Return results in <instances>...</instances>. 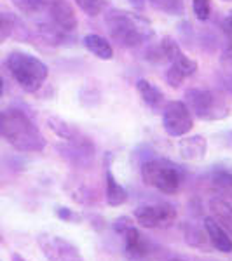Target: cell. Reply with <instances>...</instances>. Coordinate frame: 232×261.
<instances>
[{"instance_id":"52a82bcc","label":"cell","mask_w":232,"mask_h":261,"mask_svg":"<svg viewBox=\"0 0 232 261\" xmlns=\"http://www.w3.org/2000/svg\"><path fill=\"white\" fill-rule=\"evenodd\" d=\"M37 242L48 261H86L81 249L60 235H40Z\"/></svg>"},{"instance_id":"836d02e7","label":"cell","mask_w":232,"mask_h":261,"mask_svg":"<svg viewBox=\"0 0 232 261\" xmlns=\"http://www.w3.org/2000/svg\"><path fill=\"white\" fill-rule=\"evenodd\" d=\"M230 18H232V12H230Z\"/></svg>"},{"instance_id":"8fae6325","label":"cell","mask_w":232,"mask_h":261,"mask_svg":"<svg viewBox=\"0 0 232 261\" xmlns=\"http://www.w3.org/2000/svg\"><path fill=\"white\" fill-rule=\"evenodd\" d=\"M202 228H204L206 235H208L210 246H212L213 249L225 252V254L227 252H232V237L212 216L204 218V226H202Z\"/></svg>"},{"instance_id":"6da1fadb","label":"cell","mask_w":232,"mask_h":261,"mask_svg":"<svg viewBox=\"0 0 232 261\" xmlns=\"http://www.w3.org/2000/svg\"><path fill=\"white\" fill-rule=\"evenodd\" d=\"M0 136L19 151H42L45 148V140L37 129V125L19 110H9L4 113Z\"/></svg>"},{"instance_id":"277c9868","label":"cell","mask_w":232,"mask_h":261,"mask_svg":"<svg viewBox=\"0 0 232 261\" xmlns=\"http://www.w3.org/2000/svg\"><path fill=\"white\" fill-rule=\"evenodd\" d=\"M142 178L143 183L149 187L155 188L161 193L173 195L180 190L182 187L183 174L178 166H175L170 161H161V159H154V161H147L142 166Z\"/></svg>"},{"instance_id":"d4e9b609","label":"cell","mask_w":232,"mask_h":261,"mask_svg":"<svg viewBox=\"0 0 232 261\" xmlns=\"http://www.w3.org/2000/svg\"><path fill=\"white\" fill-rule=\"evenodd\" d=\"M183 79H185V75L182 73V71L176 68L175 65H171L170 70H168V73H166L168 84H170L171 87H180V86H182V82H183Z\"/></svg>"},{"instance_id":"ac0fdd59","label":"cell","mask_w":232,"mask_h":261,"mask_svg":"<svg viewBox=\"0 0 232 261\" xmlns=\"http://www.w3.org/2000/svg\"><path fill=\"white\" fill-rule=\"evenodd\" d=\"M136 89L140 92L143 101H145L147 105H150V107H157V105L163 101V92L159 91L152 82L145 81V79H140V81L136 82Z\"/></svg>"},{"instance_id":"44dd1931","label":"cell","mask_w":232,"mask_h":261,"mask_svg":"<svg viewBox=\"0 0 232 261\" xmlns=\"http://www.w3.org/2000/svg\"><path fill=\"white\" fill-rule=\"evenodd\" d=\"M49 127L53 129L60 138H63V140H70L72 141L75 138V134H77L68 124H66V122H63L60 119H49Z\"/></svg>"},{"instance_id":"4316f807","label":"cell","mask_w":232,"mask_h":261,"mask_svg":"<svg viewBox=\"0 0 232 261\" xmlns=\"http://www.w3.org/2000/svg\"><path fill=\"white\" fill-rule=\"evenodd\" d=\"M222 28H223V33L227 35V39L232 42V18H230V16H229V18H225V21H223V24H222Z\"/></svg>"},{"instance_id":"f546056e","label":"cell","mask_w":232,"mask_h":261,"mask_svg":"<svg viewBox=\"0 0 232 261\" xmlns=\"http://www.w3.org/2000/svg\"><path fill=\"white\" fill-rule=\"evenodd\" d=\"M2 94H4V81H2V77H0V98H2Z\"/></svg>"},{"instance_id":"8992f818","label":"cell","mask_w":232,"mask_h":261,"mask_svg":"<svg viewBox=\"0 0 232 261\" xmlns=\"http://www.w3.org/2000/svg\"><path fill=\"white\" fill-rule=\"evenodd\" d=\"M192 113L183 101H170L163 110V127L170 136L182 138L191 133Z\"/></svg>"},{"instance_id":"9a60e30c","label":"cell","mask_w":232,"mask_h":261,"mask_svg":"<svg viewBox=\"0 0 232 261\" xmlns=\"http://www.w3.org/2000/svg\"><path fill=\"white\" fill-rule=\"evenodd\" d=\"M84 45H86V49L89 50V53H92L96 58H100V60L108 61L113 58V49H112L110 42L107 39H103L101 35H98V33H89V35L84 37Z\"/></svg>"},{"instance_id":"e0dca14e","label":"cell","mask_w":232,"mask_h":261,"mask_svg":"<svg viewBox=\"0 0 232 261\" xmlns=\"http://www.w3.org/2000/svg\"><path fill=\"white\" fill-rule=\"evenodd\" d=\"M212 187L222 199H232V172L217 171L212 178Z\"/></svg>"},{"instance_id":"ffe728a7","label":"cell","mask_w":232,"mask_h":261,"mask_svg":"<svg viewBox=\"0 0 232 261\" xmlns=\"http://www.w3.org/2000/svg\"><path fill=\"white\" fill-rule=\"evenodd\" d=\"M79 6V9L86 12L87 16H98L103 12L107 2L105 0H74Z\"/></svg>"},{"instance_id":"3957f363","label":"cell","mask_w":232,"mask_h":261,"mask_svg":"<svg viewBox=\"0 0 232 261\" xmlns=\"http://www.w3.org/2000/svg\"><path fill=\"white\" fill-rule=\"evenodd\" d=\"M12 77L21 86V89L27 92H35L40 89V86L45 82L49 75V70L45 63H42L37 56H32L28 53H11L7 58Z\"/></svg>"},{"instance_id":"d6a6232c","label":"cell","mask_w":232,"mask_h":261,"mask_svg":"<svg viewBox=\"0 0 232 261\" xmlns=\"http://www.w3.org/2000/svg\"><path fill=\"white\" fill-rule=\"evenodd\" d=\"M131 2H142V0H131Z\"/></svg>"},{"instance_id":"30bf717a","label":"cell","mask_w":232,"mask_h":261,"mask_svg":"<svg viewBox=\"0 0 232 261\" xmlns=\"http://www.w3.org/2000/svg\"><path fill=\"white\" fill-rule=\"evenodd\" d=\"M49 14L54 24L63 32H74L77 28V16H75L70 4L65 2V0H54L49 9Z\"/></svg>"},{"instance_id":"f1b7e54d","label":"cell","mask_w":232,"mask_h":261,"mask_svg":"<svg viewBox=\"0 0 232 261\" xmlns=\"http://www.w3.org/2000/svg\"><path fill=\"white\" fill-rule=\"evenodd\" d=\"M12 261H27L23 258V256H19L18 252H14V254H12Z\"/></svg>"},{"instance_id":"9c48e42d","label":"cell","mask_w":232,"mask_h":261,"mask_svg":"<svg viewBox=\"0 0 232 261\" xmlns=\"http://www.w3.org/2000/svg\"><path fill=\"white\" fill-rule=\"evenodd\" d=\"M176 148H178V153L183 161L199 162L206 157L208 143H206V138H202V136H189V138L180 140Z\"/></svg>"},{"instance_id":"5b68a950","label":"cell","mask_w":232,"mask_h":261,"mask_svg":"<svg viewBox=\"0 0 232 261\" xmlns=\"http://www.w3.org/2000/svg\"><path fill=\"white\" fill-rule=\"evenodd\" d=\"M187 101L191 113L202 120H218L223 119L229 112V107L223 103L222 98H218L215 92L204 89H189Z\"/></svg>"},{"instance_id":"2e32d148","label":"cell","mask_w":232,"mask_h":261,"mask_svg":"<svg viewBox=\"0 0 232 261\" xmlns=\"http://www.w3.org/2000/svg\"><path fill=\"white\" fill-rule=\"evenodd\" d=\"M183 239L191 247H196V249H201L204 252H208L210 247H212L210 246L208 235H206L204 228L194 226V225H191V223L183 225Z\"/></svg>"},{"instance_id":"7c38bea8","label":"cell","mask_w":232,"mask_h":261,"mask_svg":"<svg viewBox=\"0 0 232 261\" xmlns=\"http://www.w3.org/2000/svg\"><path fill=\"white\" fill-rule=\"evenodd\" d=\"M121 235L124 237L126 254L129 258H143V256H147L149 247H147V242L143 241V235L140 233V230L134 226V223L131 226H128Z\"/></svg>"},{"instance_id":"5bb4252c","label":"cell","mask_w":232,"mask_h":261,"mask_svg":"<svg viewBox=\"0 0 232 261\" xmlns=\"http://www.w3.org/2000/svg\"><path fill=\"white\" fill-rule=\"evenodd\" d=\"M105 179H107V190H105V197H107V204L112 205V207H119V205L124 204L128 200V192L122 185L117 183L115 176L110 169V166H107V171H105Z\"/></svg>"},{"instance_id":"603a6c76","label":"cell","mask_w":232,"mask_h":261,"mask_svg":"<svg viewBox=\"0 0 232 261\" xmlns=\"http://www.w3.org/2000/svg\"><path fill=\"white\" fill-rule=\"evenodd\" d=\"M192 11L199 21H206L212 14V2L210 0H192Z\"/></svg>"},{"instance_id":"d6986e66","label":"cell","mask_w":232,"mask_h":261,"mask_svg":"<svg viewBox=\"0 0 232 261\" xmlns=\"http://www.w3.org/2000/svg\"><path fill=\"white\" fill-rule=\"evenodd\" d=\"M54 0H16V6L27 14H37V12L49 11Z\"/></svg>"},{"instance_id":"7402d4cb","label":"cell","mask_w":232,"mask_h":261,"mask_svg":"<svg viewBox=\"0 0 232 261\" xmlns=\"http://www.w3.org/2000/svg\"><path fill=\"white\" fill-rule=\"evenodd\" d=\"M163 53H164V56H166L171 63L178 61L180 58L183 56L180 45L176 44V42L173 40V39H170V37H166V39L163 40Z\"/></svg>"},{"instance_id":"7a4b0ae2","label":"cell","mask_w":232,"mask_h":261,"mask_svg":"<svg viewBox=\"0 0 232 261\" xmlns=\"http://www.w3.org/2000/svg\"><path fill=\"white\" fill-rule=\"evenodd\" d=\"M107 27L110 35L124 47H138L142 42L154 37L149 21L128 11H110L107 16Z\"/></svg>"},{"instance_id":"83f0119b","label":"cell","mask_w":232,"mask_h":261,"mask_svg":"<svg viewBox=\"0 0 232 261\" xmlns=\"http://www.w3.org/2000/svg\"><path fill=\"white\" fill-rule=\"evenodd\" d=\"M7 35H9V27H7L6 19L0 18V42H2L4 39H6Z\"/></svg>"},{"instance_id":"4fadbf2b","label":"cell","mask_w":232,"mask_h":261,"mask_svg":"<svg viewBox=\"0 0 232 261\" xmlns=\"http://www.w3.org/2000/svg\"><path fill=\"white\" fill-rule=\"evenodd\" d=\"M208 207L213 220L232 237V205L222 197H213L210 199Z\"/></svg>"},{"instance_id":"cb8c5ba5","label":"cell","mask_w":232,"mask_h":261,"mask_svg":"<svg viewBox=\"0 0 232 261\" xmlns=\"http://www.w3.org/2000/svg\"><path fill=\"white\" fill-rule=\"evenodd\" d=\"M171 65H175L176 68H178L185 75V77H191V75H194L197 71V63L194 61V60H191V58H187L185 54H183L182 58H180L178 61L171 63Z\"/></svg>"},{"instance_id":"484cf974","label":"cell","mask_w":232,"mask_h":261,"mask_svg":"<svg viewBox=\"0 0 232 261\" xmlns=\"http://www.w3.org/2000/svg\"><path fill=\"white\" fill-rule=\"evenodd\" d=\"M56 214H58V218H60V220H65V221L74 220V213H72L70 209H66V207H60L56 211Z\"/></svg>"},{"instance_id":"ba28073f","label":"cell","mask_w":232,"mask_h":261,"mask_svg":"<svg viewBox=\"0 0 232 261\" xmlns=\"http://www.w3.org/2000/svg\"><path fill=\"white\" fill-rule=\"evenodd\" d=\"M134 220L143 228H170L176 221V209L171 204L140 205L134 209Z\"/></svg>"},{"instance_id":"1f68e13d","label":"cell","mask_w":232,"mask_h":261,"mask_svg":"<svg viewBox=\"0 0 232 261\" xmlns=\"http://www.w3.org/2000/svg\"><path fill=\"white\" fill-rule=\"evenodd\" d=\"M168 261H185V259H182V258H171V259H168Z\"/></svg>"},{"instance_id":"4dcf8cb0","label":"cell","mask_w":232,"mask_h":261,"mask_svg":"<svg viewBox=\"0 0 232 261\" xmlns=\"http://www.w3.org/2000/svg\"><path fill=\"white\" fill-rule=\"evenodd\" d=\"M2 122H4V113L0 112V130H2Z\"/></svg>"}]
</instances>
